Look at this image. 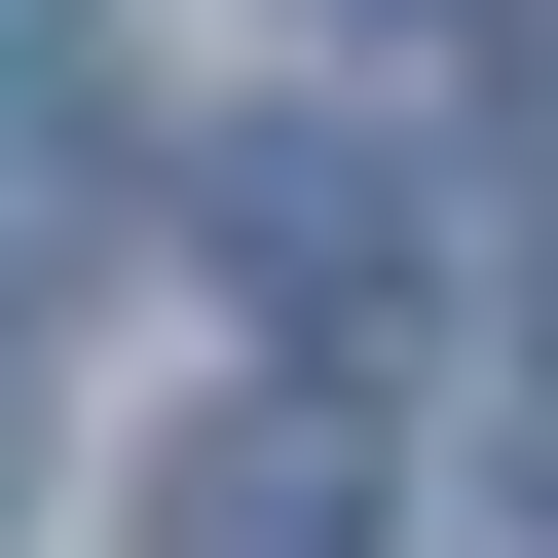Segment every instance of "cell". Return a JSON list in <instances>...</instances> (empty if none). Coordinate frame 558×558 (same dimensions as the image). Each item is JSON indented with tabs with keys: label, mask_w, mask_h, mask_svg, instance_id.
<instances>
[{
	"label": "cell",
	"mask_w": 558,
	"mask_h": 558,
	"mask_svg": "<svg viewBox=\"0 0 558 558\" xmlns=\"http://www.w3.org/2000/svg\"><path fill=\"white\" fill-rule=\"evenodd\" d=\"M186 223H223L260 373H336V336L410 299V149H373V112H223V149H186Z\"/></svg>",
	"instance_id": "1"
},
{
	"label": "cell",
	"mask_w": 558,
	"mask_h": 558,
	"mask_svg": "<svg viewBox=\"0 0 558 558\" xmlns=\"http://www.w3.org/2000/svg\"><path fill=\"white\" fill-rule=\"evenodd\" d=\"M0 38H38V0H0Z\"/></svg>",
	"instance_id": "4"
},
{
	"label": "cell",
	"mask_w": 558,
	"mask_h": 558,
	"mask_svg": "<svg viewBox=\"0 0 558 558\" xmlns=\"http://www.w3.org/2000/svg\"><path fill=\"white\" fill-rule=\"evenodd\" d=\"M149 558H373V373H186Z\"/></svg>",
	"instance_id": "2"
},
{
	"label": "cell",
	"mask_w": 558,
	"mask_h": 558,
	"mask_svg": "<svg viewBox=\"0 0 558 558\" xmlns=\"http://www.w3.org/2000/svg\"><path fill=\"white\" fill-rule=\"evenodd\" d=\"M0 521H38V299H0Z\"/></svg>",
	"instance_id": "3"
}]
</instances>
